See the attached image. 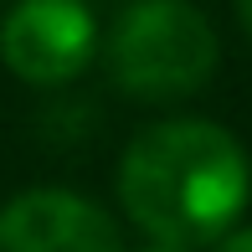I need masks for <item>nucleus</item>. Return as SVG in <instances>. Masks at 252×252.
Masks as SVG:
<instances>
[{
  "mask_svg": "<svg viewBox=\"0 0 252 252\" xmlns=\"http://www.w3.org/2000/svg\"><path fill=\"white\" fill-rule=\"evenodd\" d=\"M221 252H252V226H242V232H232L221 242Z\"/></svg>",
  "mask_w": 252,
  "mask_h": 252,
  "instance_id": "5",
  "label": "nucleus"
},
{
  "mask_svg": "<svg viewBox=\"0 0 252 252\" xmlns=\"http://www.w3.org/2000/svg\"><path fill=\"white\" fill-rule=\"evenodd\" d=\"M0 252H124L113 221L72 190H26L0 211Z\"/></svg>",
  "mask_w": 252,
  "mask_h": 252,
  "instance_id": "4",
  "label": "nucleus"
},
{
  "mask_svg": "<svg viewBox=\"0 0 252 252\" xmlns=\"http://www.w3.org/2000/svg\"><path fill=\"white\" fill-rule=\"evenodd\" d=\"M252 196L247 155L221 124L170 119L124 150L119 201L159 247H206L226 237Z\"/></svg>",
  "mask_w": 252,
  "mask_h": 252,
  "instance_id": "1",
  "label": "nucleus"
},
{
  "mask_svg": "<svg viewBox=\"0 0 252 252\" xmlns=\"http://www.w3.org/2000/svg\"><path fill=\"white\" fill-rule=\"evenodd\" d=\"M108 67L134 98H186L216 67V31L190 0H134L108 36Z\"/></svg>",
  "mask_w": 252,
  "mask_h": 252,
  "instance_id": "2",
  "label": "nucleus"
},
{
  "mask_svg": "<svg viewBox=\"0 0 252 252\" xmlns=\"http://www.w3.org/2000/svg\"><path fill=\"white\" fill-rule=\"evenodd\" d=\"M242 5V26H247V36H252V0H237Z\"/></svg>",
  "mask_w": 252,
  "mask_h": 252,
  "instance_id": "6",
  "label": "nucleus"
},
{
  "mask_svg": "<svg viewBox=\"0 0 252 252\" xmlns=\"http://www.w3.org/2000/svg\"><path fill=\"white\" fill-rule=\"evenodd\" d=\"M150 252H180V247H159V242H155V247H150Z\"/></svg>",
  "mask_w": 252,
  "mask_h": 252,
  "instance_id": "7",
  "label": "nucleus"
},
{
  "mask_svg": "<svg viewBox=\"0 0 252 252\" xmlns=\"http://www.w3.org/2000/svg\"><path fill=\"white\" fill-rule=\"evenodd\" d=\"M98 26L83 0H21L0 26V57L16 77L36 88L67 83L93 62Z\"/></svg>",
  "mask_w": 252,
  "mask_h": 252,
  "instance_id": "3",
  "label": "nucleus"
}]
</instances>
